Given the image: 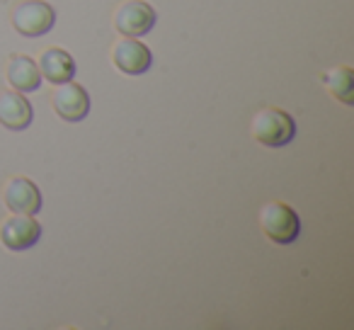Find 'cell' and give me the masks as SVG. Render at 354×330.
Instances as JSON below:
<instances>
[{
    "label": "cell",
    "mask_w": 354,
    "mask_h": 330,
    "mask_svg": "<svg viewBox=\"0 0 354 330\" xmlns=\"http://www.w3.org/2000/svg\"><path fill=\"white\" fill-rule=\"evenodd\" d=\"M0 124L22 131L32 124V104L22 93H0Z\"/></svg>",
    "instance_id": "cell-9"
},
{
    "label": "cell",
    "mask_w": 354,
    "mask_h": 330,
    "mask_svg": "<svg viewBox=\"0 0 354 330\" xmlns=\"http://www.w3.org/2000/svg\"><path fill=\"white\" fill-rule=\"evenodd\" d=\"M250 134L257 143L267 148H281L296 136V124L286 112L277 107H265L252 117Z\"/></svg>",
    "instance_id": "cell-1"
},
{
    "label": "cell",
    "mask_w": 354,
    "mask_h": 330,
    "mask_svg": "<svg viewBox=\"0 0 354 330\" xmlns=\"http://www.w3.org/2000/svg\"><path fill=\"white\" fill-rule=\"evenodd\" d=\"M114 25L127 37H143L156 25V10L143 0H129L117 10Z\"/></svg>",
    "instance_id": "cell-6"
},
{
    "label": "cell",
    "mask_w": 354,
    "mask_h": 330,
    "mask_svg": "<svg viewBox=\"0 0 354 330\" xmlns=\"http://www.w3.org/2000/svg\"><path fill=\"white\" fill-rule=\"evenodd\" d=\"M6 73H8V83H10L17 93H35L41 85L39 66H37L30 56H22V54L10 56Z\"/></svg>",
    "instance_id": "cell-11"
},
{
    "label": "cell",
    "mask_w": 354,
    "mask_h": 330,
    "mask_svg": "<svg viewBox=\"0 0 354 330\" xmlns=\"http://www.w3.org/2000/svg\"><path fill=\"white\" fill-rule=\"evenodd\" d=\"M41 238V223L32 214H12L0 226V243L8 250H27Z\"/></svg>",
    "instance_id": "cell-4"
},
{
    "label": "cell",
    "mask_w": 354,
    "mask_h": 330,
    "mask_svg": "<svg viewBox=\"0 0 354 330\" xmlns=\"http://www.w3.org/2000/svg\"><path fill=\"white\" fill-rule=\"evenodd\" d=\"M260 226L270 241L279 246H289L299 238L301 219L289 204L284 202H267L260 209Z\"/></svg>",
    "instance_id": "cell-2"
},
{
    "label": "cell",
    "mask_w": 354,
    "mask_h": 330,
    "mask_svg": "<svg viewBox=\"0 0 354 330\" xmlns=\"http://www.w3.org/2000/svg\"><path fill=\"white\" fill-rule=\"evenodd\" d=\"M10 22L22 37H41L54 27L56 12L44 0H22L12 8Z\"/></svg>",
    "instance_id": "cell-3"
},
{
    "label": "cell",
    "mask_w": 354,
    "mask_h": 330,
    "mask_svg": "<svg viewBox=\"0 0 354 330\" xmlns=\"http://www.w3.org/2000/svg\"><path fill=\"white\" fill-rule=\"evenodd\" d=\"M51 104H54L56 114H59L64 122H80V119H85L90 112L88 93H85L83 85L73 83V80L56 85L54 95H51Z\"/></svg>",
    "instance_id": "cell-5"
},
{
    "label": "cell",
    "mask_w": 354,
    "mask_h": 330,
    "mask_svg": "<svg viewBox=\"0 0 354 330\" xmlns=\"http://www.w3.org/2000/svg\"><path fill=\"white\" fill-rule=\"evenodd\" d=\"M39 73L54 85L68 83L75 75V61L68 51L59 49V46H51V49H46L44 54H41Z\"/></svg>",
    "instance_id": "cell-10"
},
{
    "label": "cell",
    "mask_w": 354,
    "mask_h": 330,
    "mask_svg": "<svg viewBox=\"0 0 354 330\" xmlns=\"http://www.w3.org/2000/svg\"><path fill=\"white\" fill-rule=\"evenodd\" d=\"M323 83L328 85V90L344 104L354 102V73L349 66H335L323 75Z\"/></svg>",
    "instance_id": "cell-12"
},
{
    "label": "cell",
    "mask_w": 354,
    "mask_h": 330,
    "mask_svg": "<svg viewBox=\"0 0 354 330\" xmlns=\"http://www.w3.org/2000/svg\"><path fill=\"white\" fill-rule=\"evenodd\" d=\"M3 199L12 214H32L35 217L41 209V192L30 178H12L6 185Z\"/></svg>",
    "instance_id": "cell-8"
},
{
    "label": "cell",
    "mask_w": 354,
    "mask_h": 330,
    "mask_svg": "<svg viewBox=\"0 0 354 330\" xmlns=\"http://www.w3.org/2000/svg\"><path fill=\"white\" fill-rule=\"evenodd\" d=\"M112 61L122 73L129 75H141L151 68V49L136 39V37H127V39L117 42L112 49Z\"/></svg>",
    "instance_id": "cell-7"
}]
</instances>
